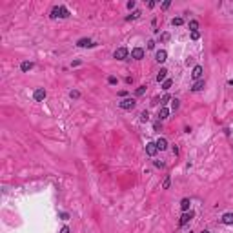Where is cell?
<instances>
[{
  "label": "cell",
  "mask_w": 233,
  "mask_h": 233,
  "mask_svg": "<svg viewBox=\"0 0 233 233\" xmlns=\"http://www.w3.org/2000/svg\"><path fill=\"white\" fill-rule=\"evenodd\" d=\"M118 106H120V109H126V111H131L133 107L137 106V100L135 98H124L122 102H118Z\"/></svg>",
  "instance_id": "6da1fadb"
},
{
  "label": "cell",
  "mask_w": 233,
  "mask_h": 233,
  "mask_svg": "<svg viewBox=\"0 0 233 233\" xmlns=\"http://www.w3.org/2000/svg\"><path fill=\"white\" fill-rule=\"evenodd\" d=\"M46 95H47V93H46V89H44V87H38V89H35L33 98H35L37 102H42L44 98H46Z\"/></svg>",
  "instance_id": "7a4b0ae2"
},
{
  "label": "cell",
  "mask_w": 233,
  "mask_h": 233,
  "mask_svg": "<svg viewBox=\"0 0 233 233\" xmlns=\"http://www.w3.org/2000/svg\"><path fill=\"white\" fill-rule=\"evenodd\" d=\"M128 53H130V51H128L126 47H118L117 51H115V58H117V60H126Z\"/></svg>",
  "instance_id": "3957f363"
},
{
  "label": "cell",
  "mask_w": 233,
  "mask_h": 233,
  "mask_svg": "<svg viewBox=\"0 0 233 233\" xmlns=\"http://www.w3.org/2000/svg\"><path fill=\"white\" fill-rule=\"evenodd\" d=\"M157 151H158V148H157L155 142H148V144H146V153H148L150 157H155Z\"/></svg>",
  "instance_id": "277c9868"
},
{
  "label": "cell",
  "mask_w": 233,
  "mask_h": 233,
  "mask_svg": "<svg viewBox=\"0 0 233 233\" xmlns=\"http://www.w3.org/2000/svg\"><path fill=\"white\" fill-rule=\"evenodd\" d=\"M191 219H193V211H186V213H182V217H180V220H178V224H180V226H186Z\"/></svg>",
  "instance_id": "5b68a950"
},
{
  "label": "cell",
  "mask_w": 233,
  "mask_h": 233,
  "mask_svg": "<svg viewBox=\"0 0 233 233\" xmlns=\"http://www.w3.org/2000/svg\"><path fill=\"white\" fill-rule=\"evenodd\" d=\"M131 57L135 58V60H142V58H144V49L142 47H135L131 51Z\"/></svg>",
  "instance_id": "8992f818"
},
{
  "label": "cell",
  "mask_w": 233,
  "mask_h": 233,
  "mask_svg": "<svg viewBox=\"0 0 233 233\" xmlns=\"http://www.w3.org/2000/svg\"><path fill=\"white\" fill-rule=\"evenodd\" d=\"M155 58H157V62H160V64H162V62H166V60H168V53L164 51V49H158V51L155 53Z\"/></svg>",
  "instance_id": "52a82bcc"
},
{
  "label": "cell",
  "mask_w": 233,
  "mask_h": 233,
  "mask_svg": "<svg viewBox=\"0 0 233 233\" xmlns=\"http://www.w3.org/2000/svg\"><path fill=\"white\" fill-rule=\"evenodd\" d=\"M202 71H204V69H202V66H195V67H193V73H191V77L195 78V80H200V77H202Z\"/></svg>",
  "instance_id": "ba28073f"
},
{
  "label": "cell",
  "mask_w": 233,
  "mask_h": 233,
  "mask_svg": "<svg viewBox=\"0 0 233 233\" xmlns=\"http://www.w3.org/2000/svg\"><path fill=\"white\" fill-rule=\"evenodd\" d=\"M220 220H222V224H226V226H231V224H233V213H224Z\"/></svg>",
  "instance_id": "9c48e42d"
},
{
  "label": "cell",
  "mask_w": 233,
  "mask_h": 233,
  "mask_svg": "<svg viewBox=\"0 0 233 233\" xmlns=\"http://www.w3.org/2000/svg\"><path fill=\"white\" fill-rule=\"evenodd\" d=\"M155 144H157V148H158V150H160V151L168 150V140H166L164 137H160V138H158V140L155 142Z\"/></svg>",
  "instance_id": "30bf717a"
},
{
  "label": "cell",
  "mask_w": 233,
  "mask_h": 233,
  "mask_svg": "<svg viewBox=\"0 0 233 233\" xmlns=\"http://www.w3.org/2000/svg\"><path fill=\"white\" fill-rule=\"evenodd\" d=\"M77 46L78 47H89V46H93V42H91V38H80L77 42Z\"/></svg>",
  "instance_id": "8fae6325"
},
{
  "label": "cell",
  "mask_w": 233,
  "mask_h": 233,
  "mask_svg": "<svg viewBox=\"0 0 233 233\" xmlns=\"http://www.w3.org/2000/svg\"><path fill=\"white\" fill-rule=\"evenodd\" d=\"M170 117V109H166V107H160V111H158V120H166V118Z\"/></svg>",
  "instance_id": "7c38bea8"
},
{
  "label": "cell",
  "mask_w": 233,
  "mask_h": 233,
  "mask_svg": "<svg viewBox=\"0 0 233 233\" xmlns=\"http://www.w3.org/2000/svg\"><path fill=\"white\" fill-rule=\"evenodd\" d=\"M166 77H168V69H166V67H162L160 71H158V75H157V82H164V80H166Z\"/></svg>",
  "instance_id": "4fadbf2b"
},
{
  "label": "cell",
  "mask_w": 233,
  "mask_h": 233,
  "mask_svg": "<svg viewBox=\"0 0 233 233\" xmlns=\"http://www.w3.org/2000/svg\"><path fill=\"white\" fill-rule=\"evenodd\" d=\"M20 69H22L24 73L31 71V69H33V62H27V60H26V62H22V64H20Z\"/></svg>",
  "instance_id": "5bb4252c"
},
{
  "label": "cell",
  "mask_w": 233,
  "mask_h": 233,
  "mask_svg": "<svg viewBox=\"0 0 233 233\" xmlns=\"http://www.w3.org/2000/svg\"><path fill=\"white\" fill-rule=\"evenodd\" d=\"M202 89H204V80H197L195 84H193L191 91H202Z\"/></svg>",
  "instance_id": "9a60e30c"
},
{
  "label": "cell",
  "mask_w": 233,
  "mask_h": 233,
  "mask_svg": "<svg viewBox=\"0 0 233 233\" xmlns=\"http://www.w3.org/2000/svg\"><path fill=\"white\" fill-rule=\"evenodd\" d=\"M180 210L184 211V213L190 210V199H182V200H180Z\"/></svg>",
  "instance_id": "2e32d148"
},
{
  "label": "cell",
  "mask_w": 233,
  "mask_h": 233,
  "mask_svg": "<svg viewBox=\"0 0 233 233\" xmlns=\"http://www.w3.org/2000/svg\"><path fill=\"white\" fill-rule=\"evenodd\" d=\"M57 17H60V6H55L51 9V18H57Z\"/></svg>",
  "instance_id": "e0dca14e"
},
{
  "label": "cell",
  "mask_w": 233,
  "mask_h": 233,
  "mask_svg": "<svg viewBox=\"0 0 233 233\" xmlns=\"http://www.w3.org/2000/svg\"><path fill=\"white\" fill-rule=\"evenodd\" d=\"M178 106H180V100H178V98H173V100H171V109H173V111H177V109H178Z\"/></svg>",
  "instance_id": "ac0fdd59"
},
{
  "label": "cell",
  "mask_w": 233,
  "mask_h": 233,
  "mask_svg": "<svg viewBox=\"0 0 233 233\" xmlns=\"http://www.w3.org/2000/svg\"><path fill=\"white\" fill-rule=\"evenodd\" d=\"M67 17H69V11H67V7L60 6V18H67Z\"/></svg>",
  "instance_id": "d6986e66"
},
{
  "label": "cell",
  "mask_w": 233,
  "mask_h": 233,
  "mask_svg": "<svg viewBox=\"0 0 233 233\" xmlns=\"http://www.w3.org/2000/svg\"><path fill=\"white\" fill-rule=\"evenodd\" d=\"M140 15H142L140 11H133V13L130 15V17H128V18H126V20H135V18H138V17H140Z\"/></svg>",
  "instance_id": "ffe728a7"
},
{
  "label": "cell",
  "mask_w": 233,
  "mask_h": 233,
  "mask_svg": "<svg viewBox=\"0 0 233 233\" xmlns=\"http://www.w3.org/2000/svg\"><path fill=\"white\" fill-rule=\"evenodd\" d=\"M190 29H191V33L197 31V29H199V22H197V20H191V22H190Z\"/></svg>",
  "instance_id": "44dd1931"
},
{
  "label": "cell",
  "mask_w": 233,
  "mask_h": 233,
  "mask_svg": "<svg viewBox=\"0 0 233 233\" xmlns=\"http://www.w3.org/2000/svg\"><path fill=\"white\" fill-rule=\"evenodd\" d=\"M171 80H170V78H168V80H164V82H162V89H164V91H168V89H170L171 87Z\"/></svg>",
  "instance_id": "7402d4cb"
},
{
  "label": "cell",
  "mask_w": 233,
  "mask_h": 233,
  "mask_svg": "<svg viewBox=\"0 0 233 233\" xmlns=\"http://www.w3.org/2000/svg\"><path fill=\"white\" fill-rule=\"evenodd\" d=\"M182 24H184V18H182V17L173 18V26H182Z\"/></svg>",
  "instance_id": "603a6c76"
},
{
  "label": "cell",
  "mask_w": 233,
  "mask_h": 233,
  "mask_svg": "<svg viewBox=\"0 0 233 233\" xmlns=\"http://www.w3.org/2000/svg\"><path fill=\"white\" fill-rule=\"evenodd\" d=\"M144 93H146V86H140V87H137L135 95H137V97H140V95H144Z\"/></svg>",
  "instance_id": "cb8c5ba5"
},
{
  "label": "cell",
  "mask_w": 233,
  "mask_h": 233,
  "mask_svg": "<svg viewBox=\"0 0 233 233\" xmlns=\"http://www.w3.org/2000/svg\"><path fill=\"white\" fill-rule=\"evenodd\" d=\"M170 184H171V178H170V177H166V178H164V182H162V188H164V190H168V188H170Z\"/></svg>",
  "instance_id": "d4e9b609"
},
{
  "label": "cell",
  "mask_w": 233,
  "mask_h": 233,
  "mask_svg": "<svg viewBox=\"0 0 233 233\" xmlns=\"http://www.w3.org/2000/svg\"><path fill=\"white\" fill-rule=\"evenodd\" d=\"M69 97H71V98H78V97H80V91H77V89H73V91L69 93Z\"/></svg>",
  "instance_id": "484cf974"
},
{
  "label": "cell",
  "mask_w": 233,
  "mask_h": 233,
  "mask_svg": "<svg viewBox=\"0 0 233 233\" xmlns=\"http://www.w3.org/2000/svg\"><path fill=\"white\" fill-rule=\"evenodd\" d=\"M160 40L162 42H168V40H170V33H162L160 35Z\"/></svg>",
  "instance_id": "4316f807"
},
{
  "label": "cell",
  "mask_w": 233,
  "mask_h": 233,
  "mask_svg": "<svg viewBox=\"0 0 233 233\" xmlns=\"http://www.w3.org/2000/svg\"><path fill=\"white\" fill-rule=\"evenodd\" d=\"M107 82H109L111 86H115V84H117L118 80H117V77H107Z\"/></svg>",
  "instance_id": "83f0119b"
},
{
  "label": "cell",
  "mask_w": 233,
  "mask_h": 233,
  "mask_svg": "<svg viewBox=\"0 0 233 233\" xmlns=\"http://www.w3.org/2000/svg\"><path fill=\"white\" fill-rule=\"evenodd\" d=\"M191 38H193V40H199V38H200V33H199V31H193V33H191Z\"/></svg>",
  "instance_id": "f1b7e54d"
},
{
  "label": "cell",
  "mask_w": 233,
  "mask_h": 233,
  "mask_svg": "<svg viewBox=\"0 0 233 233\" xmlns=\"http://www.w3.org/2000/svg\"><path fill=\"white\" fill-rule=\"evenodd\" d=\"M140 118H142V120H148V118H150V113H148V111H142V113H140Z\"/></svg>",
  "instance_id": "f546056e"
},
{
  "label": "cell",
  "mask_w": 233,
  "mask_h": 233,
  "mask_svg": "<svg viewBox=\"0 0 233 233\" xmlns=\"http://www.w3.org/2000/svg\"><path fill=\"white\" fill-rule=\"evenodd\" d=\"M170 98H171L170 95H164V97L160 98V104H168V100H170Z\"/></svg>",
  "instance_id": "4dcf8cb0"
},
{
  "label": "cell",
  "mask_w": 233,
  "mask_h": 233,
  "mask_svg": "<svg viewBox=\"0 0 233 233\" xmlns=\"http://www.w3.org/2000/svg\"><path fill=\"white\" fill-rule=\"evenodd\" d=\"M60 219H62V220H67V219H69V215H67L66 211H62V213H60Z\"/></svg>",
  "instance_id": "1f68e13d"
},
{
  "label": "cell",
  "mask_w": 233,
  "mask_h": 233,
  "mask_svg": "<svg viewBox=\"0 0 233 233\" xmlns=\"http://www.w3.org/2000/svg\"><path fill=\"white\" fill-rule=\"evenodd\" d=\"M135 7V0H130V2H128V9H133Z\"/></svg>",
  "instance_id": "d6a6232c"
},
{
  "label": "cell",
  "mask_w": 233,
  "mask_h": 233,
  "mask_svg": "<svg viewBox=\"0 0 233 233\" xmlns=\"http://www.w3.org/2000/svg\"><path fill=\"white\" fill-rule=\"evenodd\" d=\"M170 6H171V2H170V0H166V2L162 4V9H168V7H170Z\"/></svg>",
  "instance_id": "836d02e7"
},
{
  "label": "cell",
  "mask_w": 233,
  "mask_h": 233,
  "mask_svg": "<svg viewBox=\"0 0 233 233\" xmlns=\"http://www.w3.org/2000/svg\"><path fill=\"white\" fill-rule=\"evenodd\" d=\"M153 47H155V42L150 40V42H148V49H153Z\"/></svg>",
  "instance_id": "e575fe53"
},
{
  "label": "cell",
  "mask_w": 233,
  "mask_h": 233,
  "mask_svg": "<svg viewBox=\"0 0 233 233\" xmlns=\"http://www.w3.org/2000/svg\"><path fill=\"white\" fill-rule=\"evenodd\" d=\"M60 233H69V228H67V226H64L62 230H60Z\"/></svg>",
  "instance_id": "d590c367"
},
{
  "label": "cell",
  "mask_w": 233,
  "mask_h": 233,
  "mask_svg": "<svg viewBox=\"0 0 233 233\" xmlns=\"http://www.w3.org/2000/svg\"><path fill=\"white\" fill-rule=\"evenodd\" d=\"M155 166H157V168H164V162H158V160H157V162H155Z\"/></svg>",
  "instance_id": "8d00e7d4"
},
{
  "label": "cell",
  "mask_w": 233,
  "mask_h": 233,
  "mask_svg": "<svg viewBox=\"0 0 233 233\" xmlns=\"http://www.w3.org/2000/svg\"><path fill=\"white\" fill-rule=\"evenodd\" d=\"M200 233H210V231H206V230H204V231H200Z\"/></svg>",
  "instance_id": "74e56055"
}]
</instances>
